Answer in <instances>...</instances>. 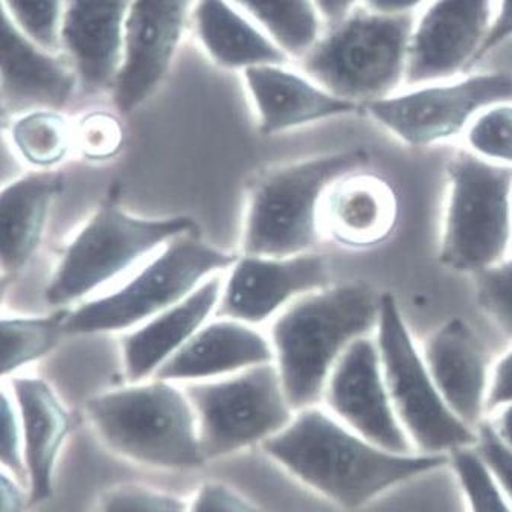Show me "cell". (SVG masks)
<instances>
[{"instance_id":"e0dca14e","label":"cell","mask_w":512,"mask_h":512,"mask_svg":"<svg viewBox=\"0 0 512 512\" xmlns=\"http://www.w3.org/2000/svg\"><path fill=\"white\" fill-rule=\"evenodd\" d=\"M421 352L450 409L468 426H479L488 413L494 363L476 330L459 317L447 320L424 340Z\"/></svg>"},{"instance_id":"f35d334b","label":"cell","mask_w":512,"mask_h":512,"mask_svg":"<svg viewBox=\"0 0 512 512\" xmlns=\"http://www.w3.org/2000/svg\"><path fill=\"white\" fill-rule=\"evenodd\" d=\"M2 488V512H25L28 505H31V493L25 482L14 474L2 470L0 479Z\"/></svg>"},{"instance_id":"d6986e66","label":"cell","mask_w":512,"mask_h":512,"mask_svg":"<svg viewBox=\"0 0 512 512\" xmlns=\"http://www.w3.org/2000/svg\"><path fill=\"white\" fill-rule=\"evenodd\" d=\"M4 383L19 410L31 502H45L54 491L55 471L71 432V416L45 378L16 374L4 378Z\"/></svg>"},{"instance_id":"1f68e13d","label":"cell","mask_w":512,"mask_h":512,"mask_svg":"<svg viewBox=\"0 0 512 512\" xmlns=\"http://www.w3.org/2000/svg\"><path fill=\"white\" fill-rule=\"evenodd\" d=\"M66 0H4V10L20 31L48 51H60Z\"/></svg>"},{"instance_id":"d6a6232c","label":"cell","mask_w":512,"mask_h":512,"mask_svg":"<svg viewBox=\"0 0 512 512\" xmlns=\"http://www.w3.org/2000/svg\"><path fill=\"white\" fill-rule=\"evenodd\" d=\"M476 293L482 310L512 340V253L476 276Z\"/></svg>"},{"instance_id":"8992f818","label":"cell","mask_w":512,"mask_h":512,"mask_svg":"<svg viewBox=\"0 0 512 512\" xmlns=\"http://www.w3.org/2000/svg\"><path fill=\"white\" fill-rule=\"evenodd\" d=\"M512 253V167L467 148L447 164V197L439 260L477 276Z\"/></svg>"},{"instance_id":"4dcf8cb0","label":"cell","mask_w":512,"mask_h":512,"mask_svg":"<svg viewBox=\"0 0 512 512\" xmlns=\"http://www.w3.org/2000/svg\"><path fill=\"white\" fill-rule=\"evenodd\" d=\"M453 467L467 494L471 511L512 512V503L479 452H473L471 447L453 452Z\"/></svg>"},{"instance_id":"ffe728a7","label":"cell","mask_w":512,"mask_h":512,"mask_svg":"<svg viewBox=\"0 0 512 512\" xmlns=\"http://www.w3.org/2000/svg\"><path fill=\"white\" fill-rule=\"evenodd\" d=\"M223 285V276L215 273L191 295L124 334L121 351L128 383L154 378L208 324L209 317L217 313Z\"/></svg>"},{"instance_id":"836d02e7","label":"cell","mask_w":512,"mask_h":512,"mask_svg":"<svg viewBox=\"0 0 512 512\" xmlns=\"http://www.w3.org/2000/svg\"><path fill=\"white\" fill-rule=\"evenodd\" d=\"M98 512H188V502L147 485L125 484L104 494Z\"/></svg>"},{"instance_id":"30bf717a","label":"cell","mask_w":512,"mask_h":512,"mask_svg":"<svg viewBox=\"0 0 512 512\" xmlns=\"http://www.w3.org/2000/svg\"><path fill=\"white\" fill-rule=\"evenodd\" d=\"M206 461L263 445L295 416L276 363L186 383Z\"/></svg>"},{"instance_id":"3957f363","label":"cell","mask_w":512,"mask_h":512,"mask_svg":"<svg viewBox=\"0 0 512 512\" xmlns=\"http://www.w3.org/2000/svg\"><path fill=\"white\" fill-rule=\"evenodd\" d=\"M96 435L116 455L159 470L205 464L196 412L179 383L150 378L86 401Z\"/></svg>"},{"instance_id":"8fae6325","label":"cell","mask_w":512,"mask_h":512,"mask_svg":"<svg viewBox=\"0 0 512 512\" xmlns=\"http://www.w3.org/2000/svg\"><path fill=\"white\" fill-rule=\"evenodd\" d=\"M505 101H512V77L488 72L413 86L365 109L404 144L430 147L464 135L480 112Z\"/></svg>"},{"instance_id":"60d3db41","label":"cell","mask_w":512,"mask_h":512,"mask_svg":"<svg viewBox=\"0 0 512 512\" xmlns=\"http://www.w3.org/2000/svg\"><path fill=\"white\" fill-rule=\"evenodd\" d=\"M320 16L327 25L339 22L348 16L354 8L362 5V0H314Z\"/></svg>"},{"instance_id":"f546056e","label":"cell","mask_w":512,"mask_h":512,"mask_svg":"<svg viewBox=\"0 0 512 512\" xmlns=\"http://www.w3.org/2000/svg\"><path fill=\"white\" fill-rule=\"evenodd\" d=\"M75 150L87 162L103 164L116 159L125 145L121 118L109 110L84 113L74 124Z\"/></svg>"},{"instance_id":"4316f807","label":"cell","mask_w":512,"mask_h":512,"mask_svg":"<svg viewBox=\"0 0 512 512\" xmlns=\"http://www.w3.org/2000/svg\"><path fill=\"white\" fill-rule=\"evenodd\" d=\"M8 136L17 156L36 171L55 170L75 150L74 124L60 110L20 113Z\"/></svg>"},{"instance_id":"d590c367","label":"cell","mask_w":512,"mask_h":512,"mask_svg":"<svg viewBox=\"0 0 512 512\" xmlns=\"http://www.w3.org/2000/svg\"><path fill=\"white\" fill-rule=\"evenodd\" d=\"M477 447L484 461L487 462L490 470L493 471L494 477L499 482L503 493L512 503V450L506 447L505 442L499 438L493 424H479V432H477Z\"/></svg>"},{"instance_id":"52a82bcc","label":"cell","mask_w":512,"mask_h":512,"mask_svg":"<svg viewBox=\"0 0 512 512\" xmlns=\"http://www.w3.org/2000/svg\"><path fill=\"white\" fill-rule=\"evenodd\" d=\"M238 256L185 235L162 247L115 292L66 311L69 336L133 330L191 295L206 279L231 269Z\"/></svg>"},{"instance_id":"5b68a950","label":"cell","mask_w":512,"mask_h":512,"mask_svg":"<svg viewBox=\"0 0 512 512\" xmlns=\"http://www.w3.org/2000/svg\"><path fill=\"white\" fill-rule=\"evenodd\" d=\"M363 151L310 157L272 168L256 177L247 192L243 255L295 256L314 252L320 209L328 189L368 164Z\"/></svg>"},{"instance_id":"5bb4252c","label":"cell","mask_w":512,"mask_h":512,"mask_svg":"<svg viewBox=\"0 0 512 512\" xmlns=\"http://www.w3.org/2000/svg\"><path fill=\"white\" fill-rule=\"evenodd\" d=\"M330 264L316 252L238 256L224 278L217 316L261 325L307 293L330 285Z\"/></svg>"},{"instance_id":"9c48e42d","label":"cell","mask_w":512,"mask_h":512,"mask_svg":"<svg viewBox=\"0 0 512 512\" xmlns=\"http://www.w3.org/2000/svg\"><path fill=\"white\" fill-rule=\"evenodd\" d=\"M375 339L392 404L413 447L442 455L476 445L479 436L442 397L391 293H381Z\"/></svg>"},{"instance_id":"ba28073f","label":"cell","mask_w":512,"mask_h":512,"mask_svg":"<svg viewBox=\"0 0 512 512\" xmlns=\"http://www.w3.org/2000/svg\"><path fill=\"white\" fill-rule=\"evenodd\" d=\"M197 229L186 215L141 218L104 203L64 249L46 287V302L52 307L77 304L150 253L177 238L197 235Z\"/></svg>"},{"instance_id":"d4e9b609","label":"cell","mask_w":512,"mask_h":512,"mask_svg":"<svg viewBox=\"0 0 512 512\" xmlns=\"http://www.w3.org/2000/svg\"><path fill=\"white\" fill-rule=\"evenodd\" d=\"M194 23L203 48L223 68L246 71L288 61L287 52L231 0H199Z\"/></svg>"},{"instance_id":"7bdbcfd3","label":"cell","mask_w":512,"mask_h":512,"mask_svg":"<svg viewBox=\"0 0 512 512\" xmlns=\"http://www.w3.org/2000/svg\"><path fill=\"white\" fill-rule=\"evenodd\" d=\"M496 412V420L491 424L499 438L505 442L506 447L512 450V403L499 407Z\"/></svg>"},{"instance_id":"83f0119b","label":"cell","mask_w":512,"mask_h":512,"mask_svg":"<svg viewBox=\"0 0 512 512\" xmlns=\"http://www.w3.org/2000/svg\"><path fill=\"white\" fill-rule=\"evenodd\" d=\"M66 336V311L54 316L2 317V377H13L48 356Z\"/></svg>"},{"instance_id":"ac0fdd59","label":"cell","mask_w":512,"mask_h":512,"mask_svg":"<svg viewBox=\"0 0 512 512\" xmlns=\"http://www.w3.org/2000/svg\"><path fill=\"white\" fill-rule=\"evenodd\" d=\"M2 104L10 112L63 110L78 78L68 58L32 42L7 11L2 14Z\"/></svg>"},{"instance_id":"e575fe53","label":"cell","mask_w":512,"mask_h":512,"mask_svg":"<svg viewBox=\"0 0 512 512\" xmlns=\"http://www.w3.org/2000/svg\"><path fill=\"white\" fill-rule=\"evenodd\" d=\"M0 448H2V452H0L2 470L14 474L26 484L22 424H20L16 401L5 383L4 391H2V442H0Z\"/></svg>"},{"instance_id":"f1b7e54d","label":"cell","mask_w":512,"mask_h":512,"mask_svg":"<svg viewBox=\"0 0 512 512\" xmlns=\"http://www.w3.org/2000/svg\"><path fill=\"white\" fill-rule=\"evenodd\" d=\"M465 148L493 164L512 167V101L480 112L464 133Z\"/></svg>"},{"instance_id":"7402d4cb","label":"cell","mask_w":512,"mask_h":512,"mask_svg":"<svg viewBox=\"0 0 512 512\" xmlns=\"http://www.w3.org/2000/svg\"><path fill=\"white\" fill-rule=\"evenodd\" d=\"M398 199L392 186L374 174H346L325 194L320 209L322 234L348 249L380 246L394 234Z\"/></svg>"},{"instance_id":"ab89813d","label":"cell","mask_w":512,"mask_h":512,"mask_svg":"<svg viewBox=\"0 0 512 512\" xmlns=\"http://www.w3.org/2000/svg\"><path fill=\"white\" fill-rule=\"evenodd\" d=\"M512 37V0H499L496 5V16H494L493 26L488 34L482 52H480L479 61L490 54L497 46L502 45L506 40Z\"/></svg>"},{"instance_id":"7a4b0ae2","label":"cell","mask_w":512,"mask_h":512,"mask_svg":"<svg viewBox=\"0 0 512 512\" xmlns=\"http://www.w3.org/2000/svg\"><path fill=\"white\" fill-rule=\"evenodd\" d=\"M381 293L362 282L327 285L288 305L273 320L270 342L295 412L324 400L346 349L377 330Z\"/></svg>"},{"instance_id":"9a60e30c","label":"cell","mask_w":512,"mask_h":512,"mask_svg":"<svg viewBox=\"0 0 512 512\" xmlns=\"http://www.w3.org/2000/svg\"><path fill=\"white\" fill-rule=\"evenodd\" d=\"M189 7L191 0H133L125 22L124 58L112 87L122 115L141 107L167 77Z\"/></svg>"},{"instance_id":"74e56055","label":"cell","mask_w":512,"mask_h":512,"mask_svg":"<svg viewBox=\"0 0 512 512\" xmlns=\"http://www.w3.org/2000/svg\"><path fill=\"white\" fill-rule=\"evenodd\" d=\"M508 403H512V348L494 363L487 412H496Z\"/></svg>"},{"instance_id":"603a6c76","label":"cell","mask_w":512,"mask_h":512,"mask_svg":"<svg viewBox=\"0 0 512 512\" xmlns=\"http://www.w3.org/2000/svg\"><path fill=\"white\" fill-rule=\"evenodd\" d=\"M243 72L261 132L267 136L359 109L356 104L340 100L307 75L288 71L279 64L256 66Z\"/></svg>"},{"instance_id":"7c38bea8","label":"cell","mask_w":512,"mask_h":512,"mask_svg":"<svg viewBox=\"0 0 512 512\" xmlns=\"http://www.w3.org/2000/svg\"><path fill=\"white\" fill-rule=\"evenodd\" d=\"M494 0H430L416 17L406 84L455 80L479 61L494 16Z\"/></svg>"},{"instance_id":"2e32d148","label":"cell","mask_w":512,"mask_h":512,"mask_svg":"<svg viewBox=\"0 0 512 512\" xmlns=\"http://www.w3.org/2000/svg\"><path fill=\"white\" fill-rule=\"evenodd\" d=\"M133 0H66L60 51L84 93L112 89L124 58L125 22Z\"/></svg>"},{"instance_id":"b9f144b4","label":"cell","mask_w":512,"mask_h":512,"mask_svg":"<svg viewBox=\"0 0 512 512\" xmlns=\"http://www.w3.org/2000/svg\"><path fill=\"white\" fill-rule=\"evenodd\" d=\"M430 0H362L365 7L388 14H413Z\"/></svg>"},{"instance_id":"484cf974","label":"cell","mask_w":512,"mask_h":512,"mask_svg":"<svg viewBox=\"0 0 512 512\" xmlns=\"http://www.w3.org/2000/svg\"><path fill=\"white\" fill-rule=\"evenodd\" d=\"M287 52L304 58L322 36V23L314 0H231Z\"/></svg>"},{"instance_id":"44dd1931","label":"cell","mask_w":512,"mask_h":512,"mask_svg":"<svg viewBox=\"0 0 512 512\" xmlns=\"http://www.w3.org/2000/svg\"><path fill=\"white\" fill-rule=\"evenodd\" d=\"M266 363H275L270 337L253 325L220 317L203 325L154 378L196 383L228 377Z\"/></svg>"},{"instance_id":"8d00e7d4","label":"cell","mask_w":512,"mask_h":512,"mask_svg":"<svg viewBox=\"0 0 512 512\" xmlns=\"http://www.w3.org/2000/svg\"><path fill=\"white\" fill-rule=\"evenodd\" d=\"M188 512H263L235 488L221 482L203 484L188 502Z\"/></svg>"},{"instance_id":"6da1fadb","label":"cell","mask_w":512,"mask_h":512,"mask_svg":"<svg viewBox=\"0 0 512 512\" xmlns=\"http://www.w3.org/2000/svg\"><path fill=\"white\" fill-rule=\"evenodd\" d=\"M261 448L305 485L345 508H359L403 480L447 462L444 455L388 452L319 406L298 410Z\"/></svg>"},{"instance_id":"277c9868","label":"cell","mask_w":512,"mask_h":512,"mask_svg":"<svg viewBox=\"0 0 512 512\" xmlns=\"http://www.w3.org/2000/svg\"><path fill=\"white\" fill-rule=\"evenodd\" d=\"M415 14H388L365 5L328 25L302 60L305 75L340 100L368 106L406 84Z\"/></svg>"},{"instance_id":"cb8c5ba5","label":"cell","mask_w":512,"mask_h":512,"mask_svg":"<svg viewBox=\"0 0 512 512\" xmlns=\"http://www.w3.org/2000/svg\"><path fill=\"white\" fill-rule=\"evenodd\" d=\"M57 170L31 171L13 180L0 194L2 270L16 276L28 266L43 240L49 212L63 189Z\"/></svg>"},{"instance_id":"4fadbf2b","label":"cell","mask_w":512,"mask_h":512,"mask_svg":"<svg viewBox=\"0 0 512 512\" xmlns=\"http://www.w3.org/2000/svg\"><path fill=\"white\" fill-rule=\"evenodd\" d=\"M322 401L336 418L372 444L398 455L412 452V441L389 395L375 334L346 349L328 378Z\"/></svg>"}]
</instances>
